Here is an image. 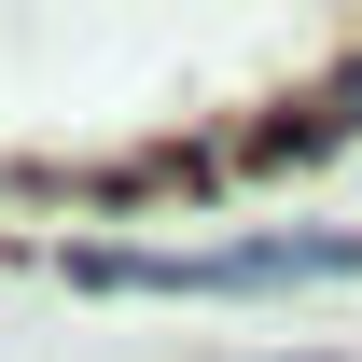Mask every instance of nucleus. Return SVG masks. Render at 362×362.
I'll return each instance as SVG.
<instances>
[{"label": "nucleus", "instance_id": "f257e3e1", "mask_svg": "<svg viewBox=\"0 0 362 362\" xmlns=\"http://www.w3.org/2000/svg\"><path fill=\"white\" fill-rule=\"evenodd\" d=\"M84 293H293L362 279V237H237V251H70Z\"/></svg>", "mask_w": 362, "mask_h": 362}]
</instances>
